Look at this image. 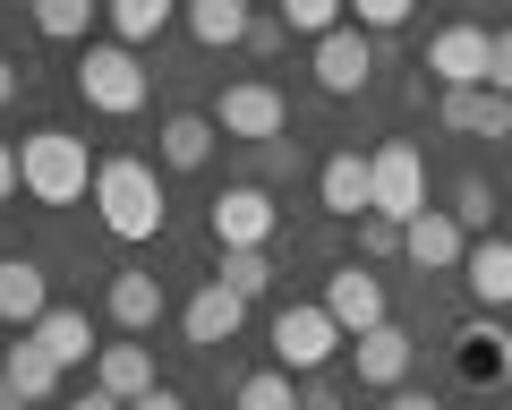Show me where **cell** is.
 <instances>
[{
  "label": "cell",
  "instance_id": "b9f144b4",
  "mask_svg": "<svg viewBox=\"0 0 512 410\" xmlns=\"http://www.w3.org/2000/svg\"><path fill=\"white\" fill-rule=\"evenodd\" d=\"M0 410H26V402H18V393H9V385H0Z\"/></svg>",
  "mask_w": 512,
  "mask_h": 410
},
{
  "label": "cell",
  "instance_id": "8fae6325",
  "mask_svg": "<svg viewBox=\"0 0 512 410\" xmlns=\"http://www.w3.org/2000/svg\"><path fill=\"white\" fill-rule=\"evenodd\" d=\"M402 257L419 265V274H461V265H470V231H461L444 205H427L419 223L402 231Z\"/></svg>",
  "mask_w": 512,
  "mask_h": 410
},
{
  "label": "cell",
  "instance_id": "30bf717a",
  "mask_svg": "<svg viewBox=\"0 0 512 410\" xmlns=\"http://www.w3.org/2000/svg\"><path fill=\"white\" fill-rule=\"evenodd\" d=\"M316 205H325V214H342V223H367V214H376V171H367L359 146L325 154V171H316Z\"/></svg>",
  "mask_w": 512,
  "mask_h": 410
},
{
  "label": "cell",
  "instance_id": "2e32d148",
  "mask_svg": "<svg viewBox=\"0 0 512 410\" xmlns=\"http://www.w3.org/2000/svg\"><path fill=\"white\" fill-rule=\"evenodd\" d=\"M453 342H461V351H453V368L470 376V385H504V376H512V334H504L495 317H470Z\"/></svg>",
  "mask_w": 512,
  "mask_h": 410
},
{
  "label": "cell",
  "instance_id": "e0dca14e",
  "mask_svg": "<svg viewBox=\"0 0 512 410\" xmlns=\"http://www.w3.org/2000/svg\"><path fill=\"white\" fill-rule=\"evenodd\" d=\"M436 120L453 137H495V146H504L512 137V94H487V86L478 94H436Z\"/></svg>",
  "mask_w": 512,
  "mask_h": 410
},
{
  "label": "cell",
  "instance_id": "4316f807",
  "mask_svg": "<svg viewBox=\"0 0 512 410\" xmlns=\"http://www.w3.org/2000/svg\"><path fill=\"white\" fill-rule=\"evenodd\" d=\"M222 291H239V299H265L274 291V257H265V248H239V257H222Z\"/></svg>",
  "mask_w": 512,
  "mask_h": 410
},
{
  "label": "cell",
  "instance_id": "6da1fadb",
  "mask_svg": "<svg viewBox=\"0 0 512 410\" xmlns=\"http://www.w3.org/2000/svg\"><path fill=\"white\" fill-rule=\"evenodd\" d=\"M94 214H103L111 240H154V231L171 223L163 205V180H154L146 154H111L103 171H94Z\"/></svg>",
  "mask_w": 512,
  "mask_h": 410
},
{
  "label": "cell",
  "instance_id": "7a4b0ae2",
  "mask_svg": "<svg viewBox=\"0 0 512 410\" xmlns=\"http://www.w3.org/2000/svg\"><path fill=\"white\" fill-rule=\"evenodd\" d=\"M94 154H86V137L77 129H35V137H18V180H26V197L35 205H77V197H94Z\"/></svg>",
  "mask_w": 512,
  "mask_h": 410
},
{
  "label": "cell",
  "instance_id": "8992f818",
  "mask_svg": "<svg viewBox=\"0 0 512 410\" xmlns=\"http://www.w3.org/2000/svg\"><path fill=\"white\" fill-rule=\"evenodd\" d=\"M205 231H214V248H222V257H239V248H265V240L282 231L274 188H256V180L222 188V197H214V214H205Z\"/></svg>",
  "mask_w": 512,
  "mask_h": 410
},
{
  "label": "cell",
  "instance_id": "3957f363",
  "mask_svg": "<svg viewBox=\"0 0 512 410\" xmlns=\"http://www.w3.org/2000/svg\"><path fill=\"white\" fill-rule=\"evenodd\" d=\"M77 94H86V112L128 120V112H146L154 77H146V60L120 52V43H86V52H77Z\"/></svg>",
  "mask_w": 512,
  "mask_h": 410
},
{
  "label": "cell",
  "instance_id": "836d02e7",
  "mask_svg": "<svg viewBox=\"0 0 512 410\" xmlns=\"http://www.w3.org/2000/svg\"><path fill=\"white\" fill-rule=\"evenodd\" d=\"M487 94H512V26H495V60H487Z\"/></svg>",
  "mask_w": 512,
  "mask_h": 410
},
{
  "label": "cell",
  "instance_id": "83f0119b",
  "mask_svg": "<svg viewBox=\"0 0 512 410\" xmlns=\"http://www.w3.org/2000/svg\"><path fill=\"white\" fill-rule=\"evenodd\" d=\"M231 410H299V393H291V376H282V368H265V376H239Z\"/></svg>",
  "mask_w": 512,
  "mask_h": 410
},
{
  "label": "cell",
  "instance_id": "60d3db41",
  "mask_svg": "<svg viewBox=\"0 0 512 410\" xmlns=\"http://www.w3.org/2000/svg\"><path fill=\"white\" fill-rule=\"evenodd\" d=\"M299 410H342V402H333V385H316V393H308V402H299Z\"/></svg>",
  "mask_w": 512,
  "mask_h": 410
},
{
  "label": "cell",
  "instance_id": "ffe728a7",
  "mask_svg": "<svg viewBox=\"0 0 512 410\" xmlns=\"http://www.w3.org/2000/svg\"><path fill=\"white\" fill-rule=\"evenodd\" d=\"M410 359H419V342H410L402 325H376V334L359 342V385H376V393H402V385H410Z\"/></svg>",
  "mask_w": 512,
  "mask_h": 410
},
{
  "label": "cell",
  "instance_id": "7bdbcfd3",
  "mask_svg": "<svg viewBox=\"0 0 512 410\" xmlns=\"http://www.w3.org/2000/svg\"><path fill=\"white\" fill-rule=\"evenodd\" d=\"M504 223H512V205H504Z\"/></svg>",
  "mask_w": 512,
  "mask_h": 410
},
{
  "label": "cell",
  "instance_id": "44dd1931",
  "mask_svg": "<svg viewBox=\"0 0 512 410\" xmlns=\"http://www.w3.org/2000/svg\"><path fill=\"white\" fill-rule=\"evenodd\" d=\"M214 112H171L163 120V137H154V146H163V163L171 171H205V163H214Z\"/></svg>",
  "mask_w": 512,
  "mask_h": 410
},
{
  "label": "cell",
  "instance_id": "ac0fdd59",
  "mask_svg": "<svg viewBox=\"0 0 512 410\" xmlns=\"http://www.w3.org/2000/svg\"><path fill=\"white\" fill-rule=\"evenodd\" d=\"M0 385H9V393H18L26 410H35V402H52V393H60V359L43 351L35 334H18L9 351H0Z\"/></svg>",
  "mask_w": 512,
  "mask_h": 410
},
{
  "label": "cell",
  "instance_id": "d590c367",
  "mask_svg": "<svg viewBox=\"0 0 512 410\" xmlns=\"http://www.w3.org/2000/svg\"><path fill=\"white\" fill-rule=\"evenodd\" d=\"M18 188H26V180H18V146L0 137V197H18Z\"/></svg>",
  "mask_w": 512,
  "mask_h": 410
},
{
  "label": "cell",
  "instance_id": "7c38bea8",
  "mask_svg": "<svg viewBox=\"0 0 512 410\" xmlns=\"http://www.w3.org/2000/svg\"><path fill=\"white\" fill-rule=\"evenodd\" d=\"M103 308H111V325H120V334H154V325H163V274H146V265H120V274H111V291H103Z\"/></svg>",
  "mask_w": 512,
  "mask_h": 410
},
{
  "label": "cell",
  "instance_id": "cb8c5ba5",
  "mask_svg": "<svg viewBox=\"0 0 512 410\" xmlns=\"http://www.w3.org/2000/svg\"><path fill=\"white\" fill-rule=\"evenodd\" d=\"M248 0H197V9H188V35L205 43V52H231V43H248Z\"/></svg>",
  "mask_w": 512,
  "mask_h": 410
},
{
  "label": "cell",
  "instance_id": "5b68a950",
  "mask_svg": "<svg viewBox=\"0 0 512 410\" xmlns=\"http://www.w3.org/2000/svg\"><path fill=\"white\" fill-rule=\"evenodd\" d=\"M342 342L350 334L325 317V299H316V308H282V317H274V368L282 376H325Z\"/></svg>",
  "mask_w": 512,
  "mask_h": 410
},
{
  "label": "cell",
  "instance_id": "d4e9b609",
  "mask_svg": "<svg viewBox=\"0 0 512 410\" xmlns=\"http://www.w3.org/2000/svg\"><path fill=\"white\" fill-rule=\"evenodd\" d=\"M163 26H171V0H120V9H111V43H120V52L163 43Z\"/></svg>",
  "mask_w": 512,
  "mask_h": 410
},
{
  "label": "cell",
  "instance_id": "e575fe53",
  "mask_svg": "<svg viewBox=\"0 0 512 410\" xmlns=\"http://www.w3.org/2000/svg\"><path fill=\"white\" fill-rule=\"evenodd\" d=\"M282 43H291V35H282V18H256V26H248V52H265V60H274Z\"/></svg>",
  "mask_w": 512,
  "mask_h": 410
},
{
  "label": "cell",
  "instance_id": "f1b7e54d",
  "mask_svg": "<svg viewBox=\"0 0 512 410\" xmlns=\"http://www.w3.org/2000/svg\"><path fill=\"white\" fill-rule=\"evenodd\" d=\"M444 214H453L461 231H487V223H495V188L470 171V180H453V205H444Z\"/></svg>",
  "mask_w": 512,
  "mask_h": 410
},
{
  "label": "cell",
  "instance_id": "1f68e13d",
  "mask_svg": "<svg viewBox=\"0 0 512 410\" xmlns=\"http://www.w3.org/2000/svg\"><path fill=\"white\" fill-rule=\"evenodd\" d=\"M248 163H256V188H265V180H291V171H299V137H274V146H248Z\"/></svg>",
  "mask_w": 512,
  "mask_h": 410
},
{
  "label": "cell",
  "instance_id": "484cf974",
  "mask_svg": "<svg viewBox=\"0 0 512 410\" xmlns=\"http://www.w3.org/2000/svg\"><path fill=\"white\" fill-rule=\"evenodd\" d=\"M35 35H52V43H94V0H43V9H35Z\"/></svg>",
  "mask_w": 512,
  "mask_h": 410
},
{
  "label": "cell",
  "instance_id": "d6a6232c",
  "mask_svg": "<svg viewBox=\"0 0 512 410\" xmlns=\"http://www.w3.org/2000/svg\"><path fill=\"white\" fill-rule=\"evenodd\" d=\"M359 248H367V265L402 257V223H384V214H367V223H359Z\"/></svg>",
  "mask_w": 512,
  "mask_h": 410
},
{
  "label": "cell",
  "instance_id": "ab89813d",
  "mask_svg": "<svg viewBox=\"0 0 512 410\" xmlns=\"http://www.w3.org/2000/svg\"><path fill=\"white\" fill-rule=\"evenodd\" d=\"M69 410H128V402H111V393H103V385H94V393H77V402H69Z\"/></svg>",
  "mask_w": 512,
  "mask_h": 410
},
{
  "label": "cell",
  "instance_id": "277c9868",
  "mask_svg": "<svg viewBox=\"0 0 512 410\" xmlns=\"http://www.w3.org/2000/svg\"><path fill=\"white\" fill-rule=\"evenodd\" d=\"M214 129L248 137V146H274V137H291V94L265 86V77H239V86L214 94Z\"/></svg>",
  "mask_w": 512,
  "mask_h": 410
},
{
  "label": "cell",
  "instance_id": "8d00e7d4",
  "mask_svg": "<svg viewBox=\"0 0 512 410\" xmlns=\"http://www.w3.org/2000/svg\"><path fill=\"white\" fill-rule=\"evenodd\" d=\"M18 94H26V69H18V60H0V112H9Z\"/></svg>",
  "mask_w": 512,
  "mask_h": 410
},
{
  "label": "cell",
  "instance_id": "4dcf8cb0",
  "mask_svg": "<svg viewBox=\"0 0 512 410\" xmlns=\"http://www.w3.org/2000/svg\"><path fill=\"white\" fill-rule=\"evenodd\" d=\"M350 26H359V35H402V26H410V0H359Z\"/></svg>",
  "mask_w": 512,
  "mask_h": 410
},
{
  "label": "cell",
  "instance_id": "d6986e66",
  "mask_svg": "<svg viewBox=\"0 0 512 410\" xmlns=\"http://www.w3.org/2000/svg\"><path fill=\"white\" fill-rule=\"evenodd\" d=\"M94 385H103L111 402H146L154 393V351L146 342H103V351H94Z\"/></svg>",
  "mask_w": 512,
  "mask_h": 410
},
{
  "label": "cell",
  "instance_id": "4fadbf2b",
  "mask_svg": "<svg viewBox=\"0 0 512 410\" xmlns=\"http://www.w3.org/2000/svg\"><path fill=\"white\" fill-rule=\"evenodd\" d=\"M43 317H52V274H43L35 257H0V325L35 334Z\"/></svg>",
  "mask_w": 512,
  "mask_h": 410
},
{
  "label": "cell",
  "instance_id": "f546056e",
  "mask_svg": "<svg viewBox=\"0 0 512 410\" xmlns=\"http://www.w3.org/2000/svg\"><path fill=\"white\" fill-rule=\"evenodd\" d=\"M333 26H350L333 0H282V35H316V43H325Z\"/></svg>",
  "mask_w": 512,
  "mask_h": 410
},
{
  "label": "cell",
  "instance_id": "74e56055",
  "mask_svg": "<svg viewBox=\"0 0 512 410\" xmlns=\"http://www.w3.org/2000/svg\"><path fill=\"white\" fill-rule=\"evenodd\" d=\"M128 410H188V402H180V393H171V385H154L146 402H128Z\"/></svg>",
  "mask_w": 512,
  "mask_h": 410
},
{
  "label": "cell",
  "instance_id": "603a6c76",
  "mask_svg": "<svg viewBox=\"0 0 512 410\" xmlns=\"http://www.w3.org/2000/svg\"><path fill=\"white\" fill-rule=\"evenodd\" d=\"M35 342L60 359V376H69V368H86V359L103 351V342H94V325H86V308H52V317L35 325Z\"/></svg>",
  "mask_w": 512,
  "mask_h": 410
},
{
  "label": "cell",
  "instance_id": "ba28073f",
  "mask_svg": "<svg viewBox=\"0 0 512 410\" xmlns=\"http://www.w3.org/2000/svg\"><path fill=\"white\" fill-rule=\"evenodd\" d=\"M487 60H495L487 26H444V35H427V69H436L444 94H478L487 86Z\"/></svg>",
  "mask_w": 512,
  "mask_h": 410
},
{
  "label": "cell",
  "instance_id": "5bb4252c",
  "mask_svg": "<svg viewBox=\"0 0 512 410\" xmlns=\"http://www.w3.org/2000/svg\"><path fill=\"white\" fill-rule=\"evenodd\" d=\"M239 325H248V299H239V291H222V282H205V291L180 308V334L197 342V351H222V342H231Z\"/></svg>",
  "mask_w": 512,
  "mask_h": 410
},
{
  "label": "cell",
  "instance_id": "9c48e42d",
  "mask_svg": "<svg viewBox=\"0 0 512 410\" xmlns=\"http://www.w3.org/2000/svg\"><path fill=\"white\" fill-rule=\"evenodd\" d=\"M325 317L342 325L350 342H367L376 325H393V317H384V282L367 274V265H333V274H325Z\"/></svg>",
  "mask_w": 512,
  "mask_h": 410
},
{
  "label": "cell",
  "instance_id": "52a82bcc",
  "mask_svg": "<svg viewBox=\"0 0 512 410\" xmlns=\"http://www.w3.org/2000/svg\"><path fill=\"white\" fill-rule=\"evenodd\" d=\"M367 171H376V214L410 231L427 214V163H419V146H410V137H384V146L367 154Z\"/></svg>",
  "mask_w": 512,
  "mask_h": 410
},
{
  "label": "cell",
  "instance_id": "f35d334b",
  "mask_svg": "<svg viewBox=\"0 0 512 410\" xmlns=\"http://www.w3.org/2000/svg\"><path fill=\"white\" fill-rule=\"evenodd\" d=\"M384 410H444V402H427V393H410V385H402V393H393Z\"/></svg>",
  "mask_w": 512,
  "mask_h": 410
},
{
  "label": "cell",
  "instance_id": "7402d4cb",
  "mask_svg": "<svg viewBox=\"0 0 512 410\" xmlns=\"http://www.w3.org/2000/svg\"><path fill=\"white\" fill-rule=\"evenodd\" d=\"M470 291H478V308H512V231L504 240H470Z\"/></svg>",
  "mask_w": 512,
  "mask_h": 410
},
{
  "label": "cell",
  "instance_id": "9a60e30c",
  "mask_svg": "<svg viewBox=\"0 0 512 410\" xmlns=\"http://www.w3.org/2000/svg\"><path fill=\"white\" fill-rule=\"evenodd\" d=\"M367 69H376V43H367L359 26H333V35L316 43V86L325 94H359Z\"/></svg>",
  "mask_w": 512,
  "mask_h": 410
}]
</instances>
